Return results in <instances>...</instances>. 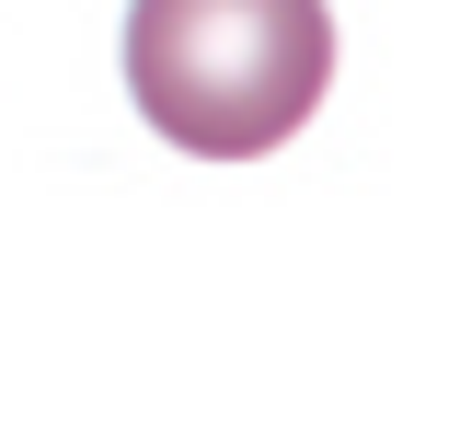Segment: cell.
Here are the masks:
<instances>
[{"instance_id":"obj_1","label":"cell","mask_w":460,"mask_h":437,"mask_svg":"<svg viewBox=\"0 0 460 437\" xmlns=\"http://www.w3.org/2000/svg\"><path fill=\"white\" fill-rule=\"evenodd\" d=\"M127 93L196 162H253L334 93V0H127Z\"/></svg>"}]
</instances>
